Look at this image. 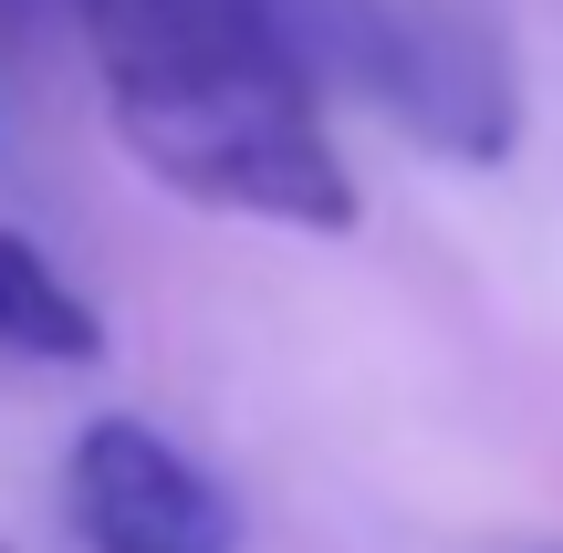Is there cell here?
Returning a JSON list of instances; mask_svg holds the SVG:
<instances>
[{
	"label": "cell",
	"instance_id": "1",
	"mask_svg": "<svg viewBox=\"0 0 563 553\" xmlns=\"http://www.w3.org/2000/svg\"><path fill=\"white\" fill-rule=\"evenodd\" d=\"M95 53L104 115L125 157L157 188L220 209L344 241L355 178L323 125V84L302 74L272 0H63Z\"/></svg>",
	"mask_w": 563,
	"mask_h": 553
},
{
	"label": "cell",
	"instance_id": "2",
	"mask_svg": "<svg viewBox=\"0 0 563 553\" xmlns=\"http://www.w3.org/2000/svg\"><path fill=\"white\" fill-rule=\"evenodd\" d=\"M272 11L323 95H365L428 157L501 167L522 146V63L501 21L460 0H272Z\"/></svg>",
	"mask_w": 563,
	"mask_h": 553
},
{
	"label": "cell",
	"instance_id": "3",
	"mask_svg": "<svg viewBox=\"0 0 563 553\" xmlns=\"http://www.w3.org/2000/svg\"><path fill=\"white\" fill-rule=\"evenodd\" d=\"M84 553H241V501L146 418H95L63 460Z\"/></svg>",
	"mask_w": 563,
	"mask_h": 553
},
{
	"label": "cell",
	"instance_id": "4",
	"mask_svg": "<svg viewBox=\"0 0 563 553\" xmlns=\"http://www.w3.org/2000/svg\"><path fill=\"white\" fill-rule=\"evenodd\" d=\"M0 355H21V366H95L104 355V313L11 220H0Z\"/></svg>",
	"mask_w": 563,
	"mask_h": 553
},
{
	"label": "cell",
	"instance_id": "5",
	"mask_svg": "<svg viewBox=\"0 0 563 553\" xmlns=\"http://www.w3.org/2000/svg\"><path fill=\"white\" fill-rule=\"evenodd\" d=\"M32 21H42V0H0V42H21Z\"/></svg>",
	"mask_w": 563,
	"mask_h": 553
}]
</instances>
